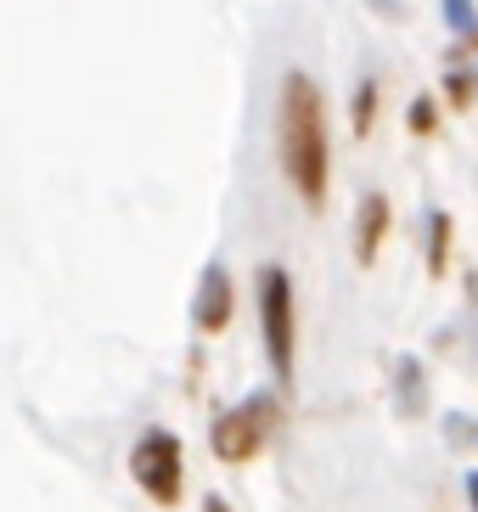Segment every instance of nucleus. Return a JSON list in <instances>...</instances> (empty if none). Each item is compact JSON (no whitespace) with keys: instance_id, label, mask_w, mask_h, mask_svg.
<instances>
[{"instance_id":"obj_1","label":"nucleus","mask_w":478,"mask_h":512,"mask_svg":"<svg viewBox=\"0 0 478 512\" xmlns=\"http://www.w3.org/2000/svg\"><path fill=\"white\" fill-rule=\"evenodd\" d=\"M282 169L287 181L299 186V197L310 209H321L327 197V113H321V91L310 74H287L282 79Z\"/></svg>"},{"instance_id":"obj_2","label":"nucleus","mask_w":478,"mask_h":512,"mask_svg":"<svg viewBox=\"0 0 478 512\" xmlns=\"http://www.w3.org/2000/svg\"><path fill=\"white\" fill-rule=\"evenodd\" d=\"M130 473L158 507H175L180 484H186L180 479V439L169 434V428H147V434L135 439V451H130Z\"/></svg>"},{"instance_id":"obj_3","label":"nucleus","mask_w":478,"mask_h":512,"mask_svg":"<svg viewBox=\"0 0 478 512\" xmlns=\"http://www.w3.org/2000/svg\"><path fill=\"white\" fill-rule=\"evenodd\" d=\"M270 428H276V400H270V394H254L248 406L225 411V417L214 422V451H220L225 462H248L254 451H265Z\"/></svg>"},{"instance_id":"obj_4","label":"nucleus","mask_w":478,"mask_h":512,"mask_svg":"<svg viewBox=\"0 0 478 512\" xmlns=\"http://www.w3.org/2000/svg\"><path fill=\"white\" fill-rule=\"evenodd\" d=\"M259 310H265V349H270V366L276 377H293V287H287V271L270 265L259 276Z\"/></svg>"},{"instance_id":"obj_5","label":"nucleus","mask_w":478,"mask_h":512,"mask_svg":"<svg viewBox=\"0 0 478 512\" xmlns=\"http://www.w3.org/2000/svg\"><path fill=\"white\" fill-rule=\"evenodd\" d=\"M225 321H231V276H225V265H209L203 287H197V327L220 332Z\"/></svg>"},{"instance_id":"obj_6","label":"nucleus","mask_w":478,"mask_h":512,"mask_svg":"<svg viewBox=\"0 0 478 512\" xmlns=\"http://www.w3.org/2000/svg\"><path fill=\"white\" fill-rule=\"evenodd\" d=\"M383 237H389V197H366L360 203V226H355V259L360 265H372L377 248H383Z\"/></svg>"},{"instance_id":"obj_7","label":"nucleus","mask_w":478,"mask_h":512,"mask_svg":"<svg viewBox=\"0 0 478 512\" xmlns=\"http://www.w3.org/2000/svg\"><path fill=\"white\" fill-rule=\"evenodd\" d=\"M372 107H377V85L366 79V85L355 91V136H366V130H372Z\"/></svg>"},{"instance_id":"obj_8","label":"nucleus","mask_w":478,"mask_h":512,"mask_svg":"<svg viewBox=\"0 0 478 512\" xmlns=\"http://www.w3.org/2000/svg\"><path fill=\"white\" fill-rule=\"evenodd\" d=\"M445 242H450V220H445V214H434V254H428L434 271H445Z\"/></svg>"},{"instance_id":"obj_9","label":"nucleus","mask_w":478,"mask_h":512,"mask_svg":"<svg viewBox=\"0 0 478 512\" xmlns=\"http://www.w3.org/2000/svg\"><path fill=\"white\" fill-rule=\"evenodd\" d=\"M434 119H439V113H434V102H428V96H422V102H411V130H417V136H422V130H434Z\"/></svg>"},{"instance_id":"obj_10","label":"nucleus","mask_w":478,"mask_h":512,"mask_svg":"<svg viewBox=\"0 0 478 512\" xmlns=\"http://www.w3.org/2000/svg\"><path fill=\"white\" fill-rule=\"evenodd\" d=\"M445 6H450V23H456V34H473V6H467V0H445Z\"/></svg>"},{"instance_id":"obj_11","label":"nucleus","mask_w":478,"mask_h":512,"mask_svg":"<svg viewBox=\"0 0 478 512\" xmlns=\"http://www.w3.org/2000/svg\"><path fill=\"white\" fill-rule=\"evenodd\" d=\"M203 512H231V507H225V501H214V496H209V501H203Z\"/></svg>"},{"instance_id":"obj_12","label":"nucleus","mask_w":478,"mask_h":512,"mask_svg":"<svg viewBox=\"0 0 478 512\" xmlns=\"http://www.w3.org/2000/svg\"><path fill=\"white\" fill-rule=\"evenodd\" d=\"M467 496H473V507H478V479H467Z\"/></svg>"}]
</instances>
